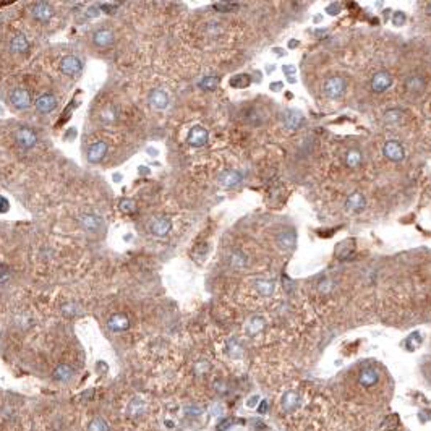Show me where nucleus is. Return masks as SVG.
<instances>
[{
  "label": "nucleus",
  "instance_id": "nucleus-1",
  "mask_svg": "<svg viewBox=\"0 0 431 431\" xmlns=\"http://www.w3.org/2000/svg\"><path fill=\"white\" fill-rule=\"evenodd\" d=\"M324 96L329 99H339L345 93V79L342 76H331L324 81Z\"/></svg>",
  "mask_w": 431,
  "mask_h": 431
},
{
  "label": "nucleus",
  "instance_id": "nucleus-2",
  "mask_svg": "<svg viewBox=\"0 0 431 431\" xmlns=\"http://www.w3.org/2000/svg\"><path fill=\"white\" fill-rule=\"evenodd\" d=\"M58 68H60V72L63 73V75L76 76L83 70V62L75 55H65L60 60V63H58Z\"/></svg>",
  "mask_w": 431,
  "mask_h": 431
},
{
  "label": "nucleus",
  "instance_id": "nucleus-3",
  "mask_svg": "<svg viewBox=\"0 0 431 431\" xmlns=\"http://www.w3.org/2000/svg\"><path fill=\"white\" fill-rule=\"evenodd\" d=\"M382 154L392 162H401L406 157V150H404L402 143L397 140H389L382 146Z\"/></svg>",
  "mask_w": 431,
  "mask_h": 431
},
{
  "label": "nucleus",
  "instance_id": "nucleus-4",
  "mask_svg": "<svg viewBox=\"0 0 431 431\" xmlns=\"http://www.w3.org/2000/svg\"><path fill=\"white\" fill-rule=\"evenodd\" d=\"M31 102H33V101H31V94L26 88H15L12 94H10V104L18 110L29 109Z\"/></svg>",
  "mask_w": 431,
  "mask_h": 431
},
{
  "label": "nucleus",
  "instance_id": "nucleus-5",
  "mask_svg": "<svg viewBox=\"0 0 431 431\" xmlns=\"http://www.w3.org/2000/svg\"><path fill=\"white\" fill-rule=\"evenodd\" d=\"M15 141H17V145L20 148H23V150H31V148H34L36 143H38V136H36V133L31 128L21 127V128L15 131Z\"/></svg>",
  "mask_w": 431,
  "mask_h": 431
},
{
  "label": "nucleus",
  "instance_id": "nucleus-6",
  "mask_svg": "<svg viewBox=\"0 0 431 431\" xmlns=\"http://www.w3.org/2000/svg\"><path fill=\"white\" fill-rule=\"evenodd\" d=\"M31 15H33V18L38 20L39 23H49L52 17H54V8L47 2H36L31 5Z\"/></svg>",
  "mask_w": 431,
  "mask_h": 431
},
{
  "label": "nucleus",
  "instance_id": "nucleus-7",
  "mask_svg": "<svg viewBox=\"0 0 431 431\" xmlns=\"http://www.w3.org/2000/svg\"><path fill=\"white\" fill-rule=\"evenodd\" d=\"M391 86H392V75L386 70H380L371 78V89L378 94L387 91Z\"/></svg>",
  "mask_w": 431,
  "mask_h": 431
},
{
  "label": "nucleus",
  "instance_id": "nucleus-8",
  "mask_svg": "<svg viewBox=\"0 0 431 431\" xmlns=\"http://www.w3.org/2000/svg\"><path fill=\"white\" fill-rule=\"evenodd\" d=\"M187 141L190 146L193 148H203L207 141H209V133L201 125H195L193 128H190L187 135Z\"/></svg>",
  "mask_w": 431,
  "mask_h": 431
},
{
  "label": "nucleus",
  "instance_id": "nucleus-9",
  "mask_svg": "<svg viewBox=\"0 0 431 431\" xmlns=\"http://www.w3.org/2000/svg\"><path fill=\"white\" fill-rule=\"evenodd\" d=\"M172 228V219L169 216H159L150 222V232L154 237H166Z\"/></svg>",
  "mask_w": 431,
  "mask_h": 431
},
{
  "label": "nucleus",
  "instance_id": "nucleus-10",
  "mask_svg": "<svg viewBox=\"0 0 431 431\" xmlns=\"http://www.w3.org/2000/svg\"><path fill=\"white\" fill-rule=\"evenodd\" d=\"M107 143L99 140V141H94L91 146L88 148V161L91 164H99L104 161V157L107 156Z\"/></svg>",
  "mask_w": 431,
  "mask_h": 431
},
{
  "label": "nucleus",
  "instance_id": "nucleus-11",
  "mask_svg": "<svg viewBox=\"0 0 431 431\" xmlns=\"http://www.w3.org/2000/svg\"><path fill=\"white\" fill-rule=\"evenodd\" d=\"M217 180H219V183L224 188H233V187H237L238 183H242L243 175H242V172H238V170L227 169V170H224V172L219 174Z\"/></svg>",
  "mask_w": 431,
  "mask_h": 431
},
{
  "label": "nucleus",
  "instance_id": "nucleus-12",
  "mask_svg": "<svg viewBox=\"0 0 431 431\" xmlns=\"http://www.w3.org/2000/svg\"><path fill=\"white\" fill-rule=\"evenodd\" d=\"M36 110L41 114H51L54 112V110L57 109V99L54 94L51 93H46V94H41L38 99H36Z\"/></svg>",
  "mask_w": 431,
  "mask_h": 431
},
{
  "label": "nucleus",
  "instance_id": "nucleus-13",
  "mask_svg": "<svg viewBox=\"0 0 431 431\" xmlns=\"http://www.w3.org/2000/svg\"><path fill=\"white\" fill-rule=\"evenodd\" d=\"M169 94L164 91V89H152L148 96V102H150L151 107L157 109V110H164L169 107Z\"/></svg>",
  "mask_w": 431,
  "mask_h": 431
},
{
  "label": "nucleus",
  "instance_id": "nucleus-14",
  "mask_svg": "<svg viewBox=\"0 0 431 431\" xmlns=\"http://www.w3.org/2000/svg\"><path fill=\"white\" fill-rule=\"evenodd\" d=\"M79 224H81L84 230L99 232L101 227H102V217L94 214V212H86V214L79 216Z\"/></svg>",
  "mask_w": 431,
  "mask_h": 431
},
{
  "label": "nucleus",
  "instance_id": "nucleus-15",
  "mask_svg": "<svg viewBox=\"0 0 431 431\" xmlns=\"http://www.w3.org/2000/svg\"><path fill=\"white\" fill-rule=\"evenodd\" d=\"M404 88L410 94H422L425 91V88H427V81L420 75H410L404 81Z\"/></svg>",
  "mask_w": 431,
  "mask_h": 431
},
{
  "label": "nucleus",
  "instance_id": "nucleus-16",
  "mask_svg": "<svg viewBox=\"0 0 431 431\" xmlns=\"http://www.w3.org/2000/svg\"><path fill=\"white\" fill-rule=\"evenodd\" d=\"M345 207H347L350 212L363 211L366 207V200H365L363 193H360V191H354V193H350L347 196V200H345Z\"/></svg>",
  "mask_w": 431,
  "mask_h": 431
},
{
  "label": "nucleus",
  "instance_id": "nucleus-17",
  "mask_svg": "<svg viewBox=\"0 0 431 431\" xmlns=\"http://www.w3.org/2000/svg\"><path fill=\"white\" fill-rule=\"evenodd\" d=\"M107 328L112 332H124V331H127V329L130 328V319L127 318L125 315H122V313H115V315H112L109 318Z\"/></svg>",
  "mask_w": 431,
  "mask_h": 431
},
{
  "label": "nucleus",
  "instance_id": "nucleus-18",
  "mask_svg": "<svg viewBox=\"0 0 431 431\" xmlns=\"http://www.w3.org/2000/svg\"><path fill=\"white\" fill-rule=\"evenodd\" d=\"M114 33L110 29H107V28H102V29H98V31H94V34H93V42H94V46H98V47H101V49H104V47H109V46H112V42H114Z\"/></svg>",
  "mask_w": 431,
  "mask_h": 431
},
{
  "label": "nucleus",
  "instance_id": "nucleus-19",
  "mask_svg": "<svg viewBox=\"0 0 431 431\" xmlns=\"http://www.w3.org/2000/svg\"><path fill=\"white\" fill-rule=\"evenodd\" d=\"M303 122H305V119H303V114L299 112V110H289L284 115V125L289 130H299L303 125Z\"/></svg>",
  "mask_w": 431,
  "mask_h": 431
},
{
  "label": "nucleus",
  "instance_id": "nucleus-20",
  "mask_svg": "<svg viewBox=\"0 0 431 431\" xmlns=\"http://www.w3.org/2000/svg\"><path fill=\"white\" fill-rule=\"evenodd\" d=\"M378 380H380V373H378L376 368H371V366H368V368H365V370H361L360 378H358L360 384L365 386V387L375 386L376 382H378Z\"/></svg>",
  "mask_w": 431,
  "mask_h": 431
},
{
  "label": "nucleus",
  "instance_id": "nucleus-21",
  "mask_svg": "<svg viewBox=\"0 0 431 431\" xmlns=\"http://www.w3.org/2000/svg\"><path fill=\"white\" fill-rule=\"evenodd\" d=\"M29 49V41L25 34H15L10 41V51L15 54H25Z\"/></svg>",
  "mask_w": 431,
  "mask_h": 431
},
{
  "label": "nucleus",
  "instance_id": "nucleus-22",
  "mask_svg": "<svg viewBox=\"0 0 431 431\" xmlns=\"http://www.w3.org/2000/svg\"><path fill=\"white\" fill-rule=\"evenodd\" d=\"M276 242H278L279 248L282 250H290L295 247V242H297V235L295 232L292 230H282L278 237H276Z\"/></svg>",
  "mask_w": 431,
  "mask_h": 431
},
{
  "label": "nucleus",
  "instance_id": "nucleus-23",
  "mask_svg": "<svg viewBox=\"0 0 431 431\" xmlns=\"http://www.w3.org/2000/svg\"><path fill=\"white\" fill-rule=\"evenodd\" d=\"M254 287H256L258 294L263 295V297H271V295L274 294V289H276L274 282L273 280H268V279H259V280H256Z\"/></svg>",
  "mask_w": 431,
  "mask_h": 431
},
{
  "label": "nucleus",
  "instance_id": "nucleus-24",
  "mask_svg": "<svg viewBox=\"0 0 431 431\" xmlns=\"http://www.w3.org/2000/svg\"><path fill=\"white\" fill-rule=\"evenodd\" d=\"M54 378L57 381H68V380H72L73 378V368L70 365H67V363H62V365H58L57 368L54 370Z\"/></svg>",
  "mask_w": 431,
  "mask_h": 431
},
{
  "label": "nucleus",
  "instance_id": "nucleus-25",
  "mask_svg": "<svg viewBox=\"0 0 431 431\" xmlns=\"http://www.w3.org/2000/svg\"><path fill=\"white\" fill-rule=\"evenodd\" d=\"M361 161H363V156H361L360 150H349L347 154H345V164L350 169H356L361 164Z\"/></svg>",
  "mask_w": 431,
  "mask_h": 431
},
{
  "label": "nucleus",
  "instance_id": "nucleus-26",
  "mask_svg": "<svg viewBox=\"0 0 431 431\" xmlns=\"http://www.w3.org/2000/svg\"><path fill=\"white\" fill-rule=\"evenodd\" d=\"M264 329V319L261 316H252L248 319L247 324V331L252 334V336H256Z\"/></svg>",
  "mask_w": 431,
  "mask_h": 431
},
{
  "label": "nucleus",
  "instance_id": "nucleus-27",
  "mask_svg": "<svg viewBox=\"0 0 431 431\" xmlns=\"http://www.w3.org/2000/svg\"><path fill=\"white\" fill-rule=\"evenodd\" d=\"M250 84H252V78H250L248 75H245V73H242V75H235V76L230 78V86L232 88L243 89V88H248Z\"/></svg>",
  "mask_w": 431,
  "mask_h": 431
},
{
  "label": "nucleus",
  "instance_id": "nucleus-28",
  "mask_svg": "<svg viewBox=\"0 0 431 431\" xmlns=\"http://www.w3.org/2000/svg\"><path fill=\"white\" fill-rule=\"evenodd\" d=\"M402 119H404V110H401V109H389L384 114V122L389 125H396Z\"/></svg>",
  "mask_w": 431,
  "mask_h": 431
},
{
  "label": "nucleus",
  "instance_id": "nucleus-29",
  "mask_svg": "<svg viewBox=\"0 0 431 431\" xmlns=\"http://www.w3.org/2000/svg\"><path fill=\"white\" fill-rule=\"evenodd\" d=\"M247 263H248V259H247V256H245L242 252H233L230 254V266H232V268L242 269V268H245V266H247Z\"/></svg>",
  "mask_w": 431,
  "mask_h": 431
},
{
  "label": "nucleus",
  "instance_id": "nucleus-30",
  "mask_svg": "<svg viewBox=\"0 0 431 431\" xmlns=\"http://www.w3.org/2000/svg\"><path fill=\"white\" fill-rule=\"evenodd\" d=\"M217 84H219V78L217 76H204L203 79H200L198 86L201 89H204V91H214Z\"/></svg>",
  "mask_w": 431,
  "mask_h": 431
},
{
  "label": "nucleus",
  "instance_id": "nucleus-31",
  "mask_svg": "<svg viewBox=\"0 0 431 431\" xmlns=\"http://www.w3.org/2000/svg\"><path fill=\"white\" fill-rule=\"evenodd\" d=\"M88 431H109V425L104 418L96 417L88 425Z\"/></svg>",
  "mask_w": 431,
  "mask_h": 431
},
{
  "label": "nucleus",
  "instance_id": "nucleus-32",
  "mask_svg": "<svg viewBox=\"0 0 431 431\" xmlns=\"http://www.w3.org/2000/svg\"><path fill=\"white\" fill-rule=\"evenodd\" d=\"M119 209L124 212V214H133V212L136 211V204L133 200H128V198H122L119 201Z\"/></svg>",
  "mask_w": 431,
  "mask_h": 431
},
{
  "label": "nucleus",
  "instance_id": "nucleus-33",
  "mask_svg": "<svg viewBox=\"0 0 431 431\" xmlns=\"http://www.w3.org/2000/svg\"><path fill=\"white\" fill-rule=\"evenodd\" d=\"M420 344H422V334L420 332H413L406 339V347L407 350H410V352H413L415 349H418Z\"/></svg>",
  "mask_w": 431,
  "mask_h": 431
},
{
  "label": "nucleus",
  "instance_id": "nucleus-34",
  "mask_svg": "<svg viewBox=\"0 0 431 431\" xmlns=\"http://www.w3.org/2000/svg\"><path fill=\"white\" fill-rule=\"evenodd\" d=\"M212 7H214V10H217V12H221V13H228V12L237 10L238 3H235V2H216Z\"/></svg>",
  "mask_w": 431,
  "mask_h": 431
},
{
  "label": "nucleus",
  "instance_id": "nucleus-35",
  "mask_svg": "<svg viewBox=\"0 0 431 431\" xmlns=\"http://www.w3.org/2000/svg\"><path fill=\"white\" fill-rule=\"evenodd\" d=\"M332 287H334V284H332V280H331V279H323V280L318 284V290L321 292L323 295H328L329 292L332 290Z\"/></svg>",
  "mask_w": 431,
  "mask_h": 431
},
{
  "label": "nucleus",
  "instance_id": "nucleus-36",
  "mask_svg": "<svg viewBox=\"0 0 431 431\" xmlns=\"http://www.w3.org/2000/svg\"><path fill=\"white\" fill-rule=\"evenodd\" d=\"M391 20H392V25L394 26H402V25H406L407 17H406V13H404V12L397 10V12L392 13V18Z\"/></svg>",
  "mask_w": 431,
  "mask_h": 431
},
{
  "label": "nucleus",
  "instance_id": "nucleus-37",
  "mask_svg": "<svg viewBox=\"0 0 431 431\" xmlns=\"http://www.w3.org/2000/svg\"><path fill=\"white\" fill-rule=\"evenodd\" d=\"M62 311H63V315H75V313H78V306L75 305V303H67V305H63L62 306Z\"/></svg>",
  "mask_w": 431,
  "mask_h": 431
},
{
  "label": "nucleus",
  "instance_id": "nucleus-38",
  "mask_svg": "<svg viewBox=\"0 0 431 431\" xmlns=\"http://www.w3.org/2000/svg\"><path fill=\"white\" fill-rule=\"evenodd\" d=\"M10 271L7 266H0V284H5L8 279H10Z\"/></svg>",
  "mask_w": 431,
  "mask_h": 431
},
{
  "label": "nucleus",
  "instance_id": "nucleus-39",
  "mask_svg": "<svg viewBox=\"0 0 431 431\" xmlns=\"http://www.w3.org/2000/svg\"><path fill=\"white\" fill-rule=\"evenodd\" d=\"M120 3H101L99 5V8H102V10H107V13H114L115 12V8L119 7Z\"/></svg>",
  "mask_w": 431,
  "mask_h": 431
},
{
  "label": "nucleus",
  "instance_id": "nucleus-40",
  "mask_svg": "<svg viewBox=\"0 0 431 431\" xmlns=\"http://www.w3.org/2000/svg\"><path fill=\"white\" fill-rule=\"evenodd\" d=\"M10 209V203L5 196L0 195V212H7Z\"/></svg>",
  "mask_w": 431,
  "mask_h": 431
},
{
  "label": "nucleus",
  "instance_id": "nucleus-41",
  "mask_svg": "<svg viewBox=\"0 0 431 431\" xmlns=\"http://www.w3.org/2000/svg\"><path fill=\"white\" fill-rule=\"evenodd\" d=\"M282 70H284L285 75H294V73H295V67L294 65H284V67H282Z\"/></svg>",
  "mask_w": 431,
  "mask_h": 431
},
{
  "label": "nucleus",
  "instance_id": "nucleus-42",
  "mask_svg": "<svg viewBox=\"0 0 431 431\" xmlns=\"http://www.w3.org/2000/svg\"><path fill=\"white\" fill-rule=\"evenodd\" d=\"M284 88V84H282L280 81H278V83H271V91H280V89Z\"/></svg>",
  "mask_w": 431,
  "mask_h": 431
},
{
  "label": "nucleus",
  "instance_id": "nucleus-43",
  "mask_svg": "<svg viewBox=\"0 0 431 431\" xmlns=\"http://www.w3.org/2000/svg\"><path fill=\"white\" fill-rule=\"evenodd\" d=\"M337 10H339V5H329V7H328V12L331 13V15H336V13H339Z\"/></svg>",
  "mask_w": 431,
  "mask_h": 431
},
{
  "label": "nucleus",
  "instance_id": "nucleus-44",
  "mask_svg": "<svg viewBox=\"0 0 431 431\" xmlns=\"http://www.w3.org/2000/svg\"><path fill=\"white\" fill-rule=\"evenodd\" d=\"M428 13H430V15H431V2H430V3H428Z\"/></svg>",
  "mask_w": 431,
  "mask_h": 431
}]
</instances>
